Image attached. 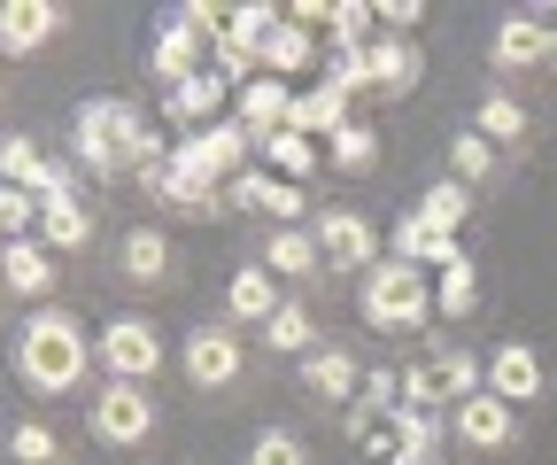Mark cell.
<instances>
[{
    "instance_id": "cell-44",
    "label": "cell",
    "mask_w": 557,
    "mask_h": 465,
    "mask_svg": "<svg viewBox=\"0 0 557 465\" xmlns=\"http://www.w3.org/2000/svg\"><path fill=\"white\" fill-rule=\"evenodd\" d=\"M0 303H9V280H0Z\"/></svg>"
},
{
    "instance_id": "cell-27",
    "label": "cell",
    "mask_w": 557,
    "mask_h": 465,
    "mask_svg": "<svg viewBox=\"0 0 557 465\" xmlns=\"http://www.w3.org/2000/svg\"><path fill=\"white\" fill-rule=\"evenodd\" d=\"M472 132H480V140H496V148H527V101L504 94V86H487L480 109H472Z\"/></svg>"
},
{
    "instance_id": "cell-32",
    "label": "cell",
    "mask_w": 557,
    "mask_h": 465,
    "mask_svg": "<svg viewBox=\"0 0 557 465\" xmlns=\"http://www.w3.org/2000/svg\"><path fill=\"white\" fill-rule=\"evenodd\" d=\"M39 179H47L39 140H32V132H0V186H24V194H39Z\"/></svg>"
},
{
    "instance_id": "cell-33",
    "label": "cell",
    "mask_w": 557,
    "mask_h": 465,
    "mask_svg": "<svg viewBox=\"0 0 557 465\" xmlns=\"http://www.w3.org/2000/svg\"><path fill=\"white\" fill-rule=\"evenodd\" d=\"M480 310V272L472 256H457L449 272H434V318H472Z\"/></svg>"
},
{
    "instance_id": "cell-45",
    "label": "cell",
    "mask_w": 557,
    "mask_h": 465,
    "mask_svg": "<svg viewBox=\"0 0 557 465\" xmlns=\"http://www.w3.org/2000/svg\"><path fill=\"white\" fill-rule=\"evenodd\" d=\"M0 248H9V233H0Z\"/></svg>"
},
{
    "instance_id": "cell-36",
    "label": "cell",
    "mask_w": 557,
    "mask_h": 465,
    "mask_svg": "<svg viewBox=\"0 0 557 465\" xmlns=\"http://www.w3.org/2000/svg\"><path fill=\"white\" fill-rule=\"evenodd\" d=\"M9 457H16V465H62L70 450H62V435H54L47 419H16V427H9Z\"/></svg>"
},
{
    "instance_id": "cell-5",
    "label": "cell",
    "mask_w": 557,
    "mask_h": 465,
    "mask_svg": "<svg viewBox=\"0 0 557 465\" xmlns=\"http://www.w3.org/2000/svg\"><path fill=\"white\" fill-rule=\"evenodd\" d=\"M94 357L109 365V380H132V388H156V372H163V334H156V318H139V310H116L109 326H101V342H94Z\"/></svg>"
},
{
    "instance_id": "cell-15",
    "label": "cell",
    "mask_w": 557,
    "mask_h": 465,
    "mask_svg": "<svg viewBox=\"0 0 557 465\" xmlns=\"http://www.w3.org/2000/svg\"><path fill=\"white\" fill-rule=\"evenodd\" d=\"M364 62H372V94L380 101H403V94H418V78H426V47L418 39H372L364 47Z\"/></svg>"
},
{
    "instance_id": "cell-30",
    "label": "cell",
    "mask_w": 557,
    "mask_h": 465,
    "mask_svg": "<svg viewBox=\"0 0 557 465\" xmlns=\"http://www.w3.org/2000/svg\"><path fill=\"white\" fill-rule=\"evenodd\" d=\"M263 350H271V357H295V365H302V357L318 350V318H310L302 303H278V318L263 326Z\"/></svg>"
},
{
    "instance_id": "cell-8",
    "label": "cell",
    "mask_w": 557,
    "mask_h": 465,
    "mask_svg": "<svg viewBox=\"0 0 557 465\" xmlns=\"http://www.w3.org/2000/svg\"><path fill=\"white\" fill-rule=\"evenodd\" d=\"M310 233H318V248H325V272H341V280H364L372 264L387 256V248H380V225H372L364 210H318Z\"/></svg>"
},
{
    "instance_id": "cell-38",
    "label": "cell",
    "mask_w": 557,
    "mask_h": 465,
    "mask_svg": "<svg viewBox=\"0 0 557 465\" xmlns=\"http://www.w3.org/2000/svg\"><path fill=\"white\" fill-rule=\"evenodd\" d=\"M240 465H310V442H302L295 427H263V435L248 442Z\"/></svg>"
},
{
    "instance_id": "cell-43",
    "label": "cell",
    "mask_w": 557,
    "mask_h": 465,
    "mask_svg": "<svg viewBox=\"0 0 557 465\" xmlns=\"http://www.w3.org/2000/svg\"><path fill=\"white\" fill-rule=\"evenodd\" d=\"M549 71H557V16H549Z\"/></svg>"
},
{
    "instance_id": "cell-4",
    "label": "cell",
    "mask_w": 557,
    "mask_h": 465,
    "mask_svg": "<svg viewBox=\"0 0 557 465\" xmlns=\"http://www.w3.org/2000/svg\"><path fill=\"white\" fill-rule=\"evenodd\" d=\"M487 388V357H472V350H457V342H442L434 326H426V350H418V365L403 372V404H418V412H457L465 395H480Z\"/></svg>"
},
{
    "instance_id": "cell-12",
    "label": "cell",
    "mask_w": 557,
    "mask_h": 465,
    "mask_svg": "<svg viewBox=\"0 0 557 465\" xmlns=\"http://www.w3.org/2000/svg\"><path fill=\"white\" fill-rule=\"evenodd\" d=\"M519 412L504 404V395H465V404L449 412V442H465V450H487V457H496V450H519Z\"/></svg>"
},
{
    "instance_id": "cell-40",
    "label": "cell",
    "mask_w": 557,
    "mask_h": 465,
    "mask_svg": "<svg viewBox=\"0 0 557 465\" xmlns=\"http://www.w3.org/2000/svg\"><path fill=\"white\" fill-rule=\"evenodd\" d=\"M0 233H9V241H32V233H39V194L0 186Z\"/></svg>"
},
{
    "instance_id": "cell-23",
    "label": "cell",
    "mask_w": 557,
    "mask_h": 465,
    "mask_svg": "<svg viewBox=\"0 0 557 465\" xmlns=\"http://www.w3.org/2000/svg\"><path fill=\"white\" fill-rule=\"evenodd\" d=\"M278 280L263 272V264H240V272L225 280V326H271L278 318Z\"/></svg>"
},
{
    "instance_id": "cell-31",
    "label": "cell",
    "mask_w": 557,
    "mask_h": 465,
    "mask_svg": "<svg viewBox=\"0 0 557 465\" xmlns=\"http://www.w3.org/2000/svg\"><path fill=\"white\" fill-rule=\"evenodd\" d=\"M418 218H426L434 233H465V218H472V186H457V179H434L426 194H418Z\"/></svg>"
},
{
    "instance_id": "cell-10",
    "label": "cell",
    "mask_w": 557,
    "mask_h": 465,
    "mask_svg": "<svg viewBox=\"0 0 557 465\" xmlns=\"http://www.w3.org/2000/svg\"><path fill=\"white\" fill-rule=\"evenodd\" d=\"M225 210H256V218H271V233H278V225H310V194L287 186V179H271L263 163H248V171L225 186Z\"/></svg>"
},
{
    "instance_id": "cell-14",
    "label": "cell",
    "mask_w": 557,
    "mask_h": 465,
    "mask_svg": "<svg viewBox=\"0 0 557 465\" xmlns=\"http://www.w3.org/2000/svg\"><path fill=\"white\" fill-rule=\"evenodd\" d=\"M0 280H9V295H24L32 310H47L54 303V287H62V272H54V248L32 233V241H9L0 248Z\"/></svg>"
},
{
    "instance_id": "cell-22",
    "label": "cell",
    "mask_w": 557,
    "mask_h": 465,
    "mask_svg": "<svg viewBox=\"0 0 557 465\" xmlns=\"http://www.w3.org/2000/svg\"><path fill=\"white\" fill-rule=\"evenodd\" d=\"M387 256H395V264H410V272H449V264L465 256V241H449V233H434L426 218H418V210H410V218L395 225V241H387Z\"/></svg>"
},
{
    "instance_id": "cell-13",
    "label": "cell",
    "mask_w": 557,
    "mask_h": 465,
    "mask_svg": "<svg viewBox=\"0 0 557 465\" xmlns=\"http://www.w3.org/2000/svg\"><path fill=\"white\" fill-rule=\"evenodd\" d=\"M487 395H504L511 412H534L542 395H549V365L534 342H504V350H487Z\"/></svg>"
},
{
    "instance_id": "cell-18",
    "label": "cell",
    "mask_w": 557,
    "mask_h": 465,
    "mask_svg": "<svg viewBox=\"0 0 557 465\" xmlns=\"http://www.w3.org/2000/svg\"><path fill=\"white\" fill-rule=\"evenodd\" d=\"M534 62H549V16H504L496 47H487V71L511 78V71H534Z\"/></svg>"
},
{
    "instance_id": "cell-35",
    "label": "cell",
    "mask_w": 557,
    "mask_h": 465,
    "mask_svg": "<svg viewBox=\"0 0 557 465\" xmlns=\"http://www.w3.org/2000/svg\"><path fill=\"white\" fill-rule=\"evenodd\" d=\"M325 156H333V171H372V163H380V132H372L364 117H348L333 140H325Z\"/></svg>"
},
{
    "instance_id": "cell-11",
    "label": "cell",
    "mask_w": 557,
    "mask_h": 465,
    "mask_svg": "<svg viewBox=\"0 0 557 465\" xmlns=\"http://www.w3.org/2000/svg\"><path fill=\"white\" fill-rule=\"evenodd\" d=\"M201 71H209V39L171 9V16L156 24V39H148V78L171 94V86H186V78H201Z\"/></svg>"
},
{
    "instance_id": "cell-39",
    "label": "cell",
    "mask_w": 557,
    "mask_h": 465,
    "mask_svg": "<svg viewBox=\"0 0 557 465\" xmlns=\"http://www.w3.org/2000/svg\"><path fill=\"white\" fill-rule=\"evenodd\" d=\"M271 24H278V9H271V0H248V9H233V16H225V39L256 54V47L271 39Z\"/></svg>"
},
{
    "instance_id": "cell-1",
    "label": "cell",
    "mask_w": 557,
    "mask_h": 465,
    "mask_svg": "<svg viewBox=\"0 0 557 465\" xmlns=\"http://www.w3.org/2000/svg\"><path fill=\"white\" fill-rule=\"evenodd\" d=\"M70 156H78V171H94V186H109V179H156L171 163V140L124 94H94V101H78Z\"/></svg>"
},
{
    "instance_id": "cell-7",
    "label": "cell",
    "mask_w": 557,
    "mask_h": 465,
    "mask_svg": "<svg viewBox=\"0 0 557 465\" xmlns=\"http://www.w3.org/2000/svg\"><path fill=\"white\" fill-rule=\"evenodd\" d=\"M178 372H186V388L218 395V388H240L248 350H240V334H233V326L201 318V326H186V342H178Z\"/></svg>"
},
{
    "instance_id": "cell-9",
    "label": "cell",
    "mask_w": 557,
    "mask_h": 465,
    "mask_svg": "<svg viewBox=\"0 0 557 465\" xmlns=\"http://www.w3.org/2000/svg\"><path fill=\"white\" fill-rule=\"evenodd\" d=\"M364 357L357 350H348V342H318L302 365H295V380H302V395H310V404H333V412H348V404H357V395H364Z\"/></svg>"
},
{
    "instance_id": "cell-25",
    "label": "cell",
    "mask_w": 557,
    "mask_h": 465,
    "mask_svg": "<svg viewBox=\"0 0 557 465\" xmlns=\"http://www.w3.org/2000/svg\"><path fill=\"white\" fill-rule=\"evenodd\" d=\"M225 101H233V86H225L218 71H201V78H186V86H171V94H163V117H171V124H194V132H209Z\"/></svg>"
},
{
    "instance_id": "cell-41",
    "label": "cell",
    "mask_w": 557,
    "mask_h": 465,
    "mask_svg": "<svg viewBox=\"0 0 557 465\" xmlns=\"http://www.w3.org/2000/svg\"><path fill=\"white\" fill-rule=\"evenodd\" d=\"M395 404H403V372L372 365V372H364V395H357V404H348V412H372V419H387Z\"/></svg>"
},
{
    "instance_id": "cell-2",
    "label": "cell",
    "mask_w": 557,
    "mask_h": 465,
    "mask_svg": "<svg viewBox=\"0 0 557 465\" xmlns=\"http://www.w3.org/2000/svg\"><path fill=\"white\" fill-rule=\"evenodd\" d=\"M9 372H16L32 395H70V388H86V372H94V342H86L78 310H62V303L24 310L16 342H9Z\"/></svg>"
},
{
    "instance_id": "cell-20",
    "label": "cell",
    "mask_w": 557,
    "mask_h": 465,
    "mask_svg": "<svg viewBox=\"0 0 557 465\" xmlns=\"http://www.w3.org/2000/svg\"><path fill=\"white\" fill-rule=\"evenodd\" d=\"M263 272L271 280H318L325 272V248H318V233L310 225H278V233H263Z\"/></svg>"
},
{
    "instance_id": "cell-17",
    "label": "cell",
    "mask_w": 557,
    "mask_h": 465,
    "mask_svg": "<svg viewBox=\"0 0 557 465\" xmlns=\"http://www.w3.org/2000/svg\"><path fill=\"white\" fill-rule=\"evenodd\" d=\"M387 427H395V457H387V465H442V450H449V419H442V412L395 404Z\"/></svg>"
},
{
    "instance_id": "cell-26",
    "label": "cell",
    "mask_w": 557,
    "mask_h": 465,
    "mask_svg": "<svg viewBox=\"0 0 557 465\" xmlns=\"http://www.w3.org/2000/svg\"><path fill=\"white\" fill-rule=\"evenodd\" d=\"M39 241H47L54 256L86 248V241H94V210H86V194H54V203H39Z\"/></svg>"
},
{
    "instance_id": "cell-42",
    "label": "cell",
    "mask_w": 557,
    "mask_h": 465,
    "mask_svg": "<svg viewBox=\"0 0 557 465\" xmlns=\"http://www.w3.org/2000/svg\"><path fill=\"white\" fill-rule=\"evenodd\" d=\"M372 16H380L387 39H410L418 24H426V0H372Z\"/></svg>"
},
{
    "instance_id": "cell-6",
    "label": "cell",
    "mask_w": 557,
    "mask_h": 465,
    "mask_svg": "<svg viewBox=\"0 0 557 465\" xmlns=\"http://www.w3.org/2000/svg\"><path fill=\"white\" fill-rule=\"evenodd\" d=\"M156 388H132V380H101L94 388V412H86V427H94V442L101 450H139L156 435Z\"/></svg>"
},
{
    "instance_id": "cell-28",
    "label": "cell",
    "mask_w": 557,
    "mask_h": 465,
    "mask_svg": "<svg viewBox=\"0 0 557 465\" xmlns=\"http://www.w3.org/2000/svg\"><path fill=\"white\" fill-rule=\"evenodd\" d=\"M348 117H357V109H348L333 86H310V94H295V117H287V132H302V140H318V148H325V140H333V132H341Z\"/></svg>"
},
{
    "instance_id": "cell-29",
    "label": "cell",
    "mask_w": 557,
    "mask_h": 465,
    "mask_svg": "<svg viewBox=\"0 0 557 465\" xmlns=\"http://www.w3.org/2000/svg\"><path fill=\"white\" fill-rule=\"evenodd\" d=\"M256 156H263V171L271 179H287V186H302L310 171H318V140H302V132H271V140H256Z\"/></svg>"
},
{
    "instance_id": "cell-16",
    "label": "cell",
    "mask_w": 557,
    "mask_h": 465,
    "mask_svg": "<svg viewBox=\"0 0 557 465\" xmlns=\"http://www.w3.org/2000/svg\"><path fill=\"white\" fill-rule=\"evenodd\" d=\"M310 62H325V39H318V32H302V24H295L287 9H278L271 39L256 47V71H263V78H302Z\"/></svg>"
},
{
    "instance_id": "cell-37",
    "label": "cell",
    "mask_w": 557,
    "mask_h": 465,
    "mask_svg": "<svg viewBox=\"0 0 557 465\" xmlns=\"http://www.w3.org/2000/svg\"><path fill=\"white\" fill-rule=\"evenodd\" d=\"M449 171H457V186H480L487 171H496V140H480V132L465 124L457 140H449Z\"/></svg>"
},
{
    "instance_id": "cell-34",
    "label": "cell",
    "mask_w": 557,
    "mask_h": 465,
    "mask_svg": "<svg viewBox=\"0 0 557 465\" xmlns=\"http://www.w3.org/2000/svg\"><path fill=\"white\" fill-rule=\"evenodd\" d=\"M318 86H333L341 101L372 94V62H364V47H325V62H318Z\"/></svg>"
},
{
    "instance_id": "cell-21",
    "label": "cell",
    "mask_w": 557,
    "mask_h": 465,
    "mask_svg": "<svg viewBox=\"0 0 557 465\" xmlns=\"http://www.w3.org/2000/svg\"><path fill=\"white\" fill-rule=\"evenodd\" d=\"M116 280H124V287H163V280H171V233L132 225V233L116 241Z\"/></svg>"
},
{
    "instance_id": "cell-19",
    "label": "cell",
    "mask_w": 557,
    "mask_h": 465,
    "mask_svg": "<svg viewBox=\"0 0 557 465\" xmlns=\"http://www.w3.org/2000/svg\"><path fill=\"white\" fill-rule=\"evenodd\" d=\"M54 32H62L54 0H0V62H9V54H39Z\"/></svg>"
},
{
    "instance_id": "cell-3",
    "label": "cell",
    "mask_w": 557,
    "mask_h": 465,
    "mask_svg": "<svg viewBox=\"0 0 557 465\" xmlns=\"http://www.w3.org/2000/svg\"><path fill=\"white\" fill-rule=\"evenodd\" d=\"M357 310H364L372 334H426L434 326V280L410 272V264H395V256H380L357 280Z\"/></svg>"
},
{
    "instance_id": "cell-24",
    "label": "cell",
    "mask_w": 557,
    "mask_h": 465,
    "mask_svg": "<svg viewBox=\"0 0 557 465\" xmlns=\"http://www.w3.org/2000/svg\"><path fill=\"white\" fill-rule=\"evenodd\" d=\"M233 117L256 132V140H271V132H287V117H295V86L287 78H248L233 94Z\"/></svg>"
}]
</instances>
